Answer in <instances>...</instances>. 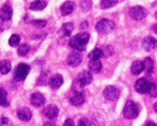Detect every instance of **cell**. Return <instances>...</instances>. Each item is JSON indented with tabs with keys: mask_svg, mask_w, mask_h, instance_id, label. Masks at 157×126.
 <instances>
[{
	"mask_svg": "<svg viewBox=\"0 0 157 126\" xmlns=\"http://www.w3.org/2000/svg\"><path fill=\"white\" fill-rule=\"evenodd\" d=\"M11 70V64L9 60H1L0 62V72L2 75H7Z\"/></svg>",
	"mask_w": 157,
	"mask_h": 126,
	"instance_id": "603a6c76",
	"label": "cell"
},
{
	"mask_svg": "<svg viewBox=\"0 0 157 126\" xmlns=\"http://www.w3.org/2000/svg\"><path fill=\"white\" fill-rule=\"evenodd\" d=\"M76 79L85 87V86H87V84L91 83L92 80H93V77H92V74L90 71H82L81 74L78 76Z\"/></svg>",
	"mask_w": 157,
	"mask_h": 126,
	"instance_id": "9a60e30c",
	"label": "cell"
},
{
	"mask_svg": "<svg viewBox=\"0 0 157 126\" xmlns=\"http://www.w3.org/2000/svg\"><path fill=\"white\" fill-rule=\"evenodd\" d=\"M153 30H154V32H155V33H157V26H156V24L154 25V27H153Z\"/></svg>",
	"mask_w": 157,
	"mask_h": 126,
	"instance_id": "74e56055",
	"label": "cell"
},
{
	"mask_svg": "<svg viewBox=\"0 0 157 126\" xmlns=\"http://www.w3.org/2000/svg\"><path fill=\"white\" fill-rule=\"evenodd\" d=\"M118 1H119V0H101V6L103 9H109V8L117 5Z\"/></svg>",
	"mask_w": 157,
	"mask_h": 126,
	"instance_id": "484cf974",
	"label": "cell"
},
{
	"mask_svg": "<svg viewBox=\"0 0 157 126\" xmlns=\"http://www.w3.org/2000/svg\"><path fill=\"white\" fill-rule=\"evenodd\" d=\"M90 40V34L88 33H78L75 36H73L70 40V47H72L74 51H78V52H83L86 48V45H87V42Z\"/></svg>",
	"mask_w": 157,
	"mask_h": 126,
	"instance_id": "6da1fadb",
	"label": "cell"
},
{
	"mask_svg": "<svg viewBox=\"0 0 157 126\" xmlns=\"http://www.w3.org/2000/svg\"><path fill=\"white\" fill-rule=\"evenodd\" d=\"M146 93L150 94L152 98H156V96H157V87H156V84L153 83V82H152V83L150 82V86H148V88H147Z\"/></svg>",
	"mask_w": 157,
	"mask_h": 126,
	"instance_id": "f1b7e54d",
	"label": "cell"
},
{
	"mask_svg": "<svg viewBox=\"0 0 157 126\" xmlns=\"http://www.w3.org/2000/svg\"><path fill=\"white\" fill-rule=\"evenodd\" d=\"M44 115L46 116L48 120H55L58 116L59 110L56 105H48L44 109Z\"/></svg>",
	"mask_w": 157,
	"mask_h": 126,
	"instance_id": "30bf717a",
	"label": "cell"
},
{
	"mask_svg": "<svg viewBox=\"0 0 157 126\" xmlns=\"http://www.w3.org/2000/svg\"><path fill=\"white\" fill-rule=\"evenodd\" d=\"M20 41H21V37L17 34H12L9 39V45L12 47H17L20 44Z\"/></svg>",
	"mask_w": 157,
	"mask_h": 126,
	"instance_id": "4316f807",
	"label": "cell"
},
{
	"mask_svg": "<svg viewBox=\"0 0 157 126\" xmlns=\"http://www.w3.org/2000/svg\"><path fill=\"white\" fill-rule=\"evenodd\" d=\"M140 113V109L135 102L133 101H128L124 105L123 109V116L128 120H133L135 119Z\"/></svg>",
	"mask_w": 157,
	"mask_h": 126,
	"instance_id": "7a4b0ae2",
	"label": "cell"
},
{
	"mask_svg": "<svg viewBox=\"0 0 157 126\" xmlns=\"http://www.w3.org/2000/svg\"><path fill=\"white\" fill-rule=\"evenodd\" d=\"M129 14L132 18L133 20L140 21L143 20L145 17H146L147 12L143 7H140V6H135V7H132L129 11Z\"/></svg>",
	"mask_w": 157,
	"mask_h": 126,
	"instance_id": "5b68a950",
	"label": "cell"
},
{
	"mask_svg": "<svg viewBox=\"0 0 157 126\" xmlns=\"http://www.w3.org/2000/svg\"><path fill=\"white\" fill-rule=\"evenodd\" d=\"M29 101H31V104L34 105L35 108H40V106H43L45 104L46 99H45V96H43L42 93H39V92H35V93H33L32 96H31Z\"/></svg>",
	"mask_w": 157,
	"mask_h": 126,
	"instance_id": "ba28073f",
	"label": "cell"
},
{
	"mask_svg": "<svg viewBox=\"0 0 157 126\" xmlns=\"http://www.w3.org/2000/svg\"><path fill=\"white\" fill-rule=\"evenodd\" d=\"M29 52V45L27 44H22L20 45L19 48H17V54L20 56H26Z\"/></svg>",
	"mask_w": 157,
	"mask_h": 126,
	"instance_id": "83f0119b",
	"label": "cell"
},
{
	"mask_svg": "<svg viewBox=\"0 0 157 126\" xmlns=\"http://www.w3.org/2000/svg\"><path fill=\"white\" fill-rule=\"evenodd\" d=\"M146 125H150V126H156V124H155V123H152V122H148V123H146Z\"/></svg>",
	"mask_w": 157,
	"mask_h": 126,
	"instance_id": "8d00e7d4",
	"label": "cell"
},
{
	"mask_svg": "<svg viewBox=\"0 0 157 126\" xmlns=\"http://www.w3.org/2000/svg\"><path fill=\"white\" fill-rule=\"evenodd\" d=\"M101 57H104L103 50L101 48H94L90 54H88V58L90 59H101Z\"/></svg>",
	"mask_w": 157,
	"mask_h": 126,
	"instance_id": "cb8c5ba5",
	"label": "cell"
},
{
	"mask_svg": "<svg viewBox=\"0 0 157 126\" xmlns=\"http://www.w3.org/2000/svg\"><path fill=\"white\" fill-rule=\"evenodd\" d=\"M143 69H145L147 74H152L154 70V62L152 58H145V60L143 62Z\"/></svg>",
	"mask_w": 157,
	"mask_h": 126,
	"instance_id": "7402d4cb",
	"label": "cell"
},
{
	"mask_svg": "<svg viewBox=\"0 0 157 126\" xmlns=\"http://www.w3.org/2000/svg\"><path fill=\"white\" fill-rule=\"evenodd\" d=\"M142 45H143V48L147 52H151V51L155 50L156 48V45H157V42L153 36H147L145 37L144 40L142 42Z\"/></svg>",
	"mask_w": 157,
	"mask_h": 126,
	"instance_id": "8fae6325",
	"label": "cell"
},
{
	"mask_svg": "<svg viewBox=\"0 0 157 126\" xmlns=\"http://www.w3.org/2000/svg\"><path fill=\"white\" fill-rule=\"evenodd\" d=\"M142 71H143V63L140 62V60H135L132 64V66H131V72H132V75L137 76V75H140Z\"/></svg>",
	"mask_w": 157,
	"mask_h": 126,
	"instance_id": "44dd1931",
	"label": "cell"
},
{
	"mask_svg": "<svg viewBox=\"0 0 157 126\" xmlns=\"http://www.w3.org/2000/svg\"><path fill=\"white\" fill-rule=\"evenodd\" d=\"M12 17V8L9 5H6L1 8L0 10V20L2 21H10Z\"/></svg>",
	"mask_w": 157,
	"mask_h": 126,
	"instance_id": "4fadbf2b",
	"label": "cell"
},
{
	"mask_svg": "<svg viewBox=\"0 0 157 126\" xmlns=\"http://www.w3.org/2000/svg\"><path fill=\"white\" fill-rule=\"evenodd\" d=\"M82 8H83L84 11H88L90 8H91V1L90 0H83L82 2Z\"/></svg>",
	"mask_w": 157,
	"mask_h": 126,
	"instance_id": "1f68e13d",
	"label": "cell"
},
{
	"mask_svg": "<svg viewBox=\"0 0 157 126\" xmlns=\"http://www.w3.org/2000/svg\"><path fill=\"white\" fill-rule=\"evenodd\" d=\"M62 83H63V78L61 75L56 74L50 77V79H49V86L52 87V89H58L62 86Z\"/></svg>",
	"mask_w": 157,
	"mask_h": 126,
	"instance_id": "7c38bea8",
	"label": "cell"
},
{
	"mask_svg": "<svg viewBox=\"0 0 157 126\" xmlns=\"http://www.w3.org/2000/svg\"><path fill=\"white\" fill-rule=\"evenodd\" d=\"M17 117H19L21 121L27 122L32 119V112L29 108H21L20 110H17Z\"/></svg>",
	"mask_w": 157,
	"mask_h": 126,
	"instance_id": "5bb4252c",
	"label": "cell"
},
{
	"mask_svg": "<svg viewBox=\"0 0 157 126\" xmlns=\"http://www.w3.org/2000/svg\"><path fill=\"white\" fill-rule=\"evenodd\" d=\"M74 9H75V3H74L73 1H66V2L61 6V8H60L62 15L71 14L74 11Z\"/></svg>",
	"mask_w": 157,
	"mask_h": 126,
	"instance_id": "2e32d148",
	"label": "cell"
},
{
	"mask_svg": "<svg viewBox=\"0 0 157 126\" xmlns=\"http://www.w3.org/2000/svg\"><path fill=\"white\" fill-rule=\"evenodd\" d=\"M47 6V2L45 0H36L34 2L31 3V10H35V11H39V10H44Z\"/></svg>",
	"mask_w": 157,
	"mask_h": 126,
	"instance_id": "ffe728a7",
	"label": "cell"
},
{
	"mask_svg": "<svg viewBox=\"0 0 157 126\" xmlns=\"http://www.w3.org/2000/svg\"><path fill=\"white\" fill-rule=\"evenodd\" d=\"M69 125H71V126L74 125V123H73L72 120H67V121L64 122V126H69Z\"/></svg>",
	"mask_w": 157,
	"mask_h": 126,
	"instance_id": "e575fe53",
	"label": "cell"
},
{
	"mask_svg": "<svg viewBox=\"0 0 157 126\" xmlns=\"http://www.w3.org/2000/svg\"><path fill=\"white\" fill-rule=\"evenodd\" d=\"M113 29H115V23L113 21L108 20V19H101L96 24V31L101 34H108V33L113 32Z\"/></svg>",
	"mask_w": 157,
	"mask_h": 126,
	"instance_id": "3957f363",
	"label": "cell"
},
{
	"mask_svg": "<svg viewBox=\"0 0 157 126\" xmlns=\"http://www.w3.org/2000/svg\"><path fill=\"white\" fill-rule=\"evenodd\" d=\"M9 120L8 119H6V117H2L1 119V121H0V125H8L9 124Z\"/></svg>",
	"mask_w": 157,
	"mask_h": 126,
	"instance_id": "836d02e7",
	"label": "cell"
},
{
	"mask_svg": "<svg viewBox=\"0 0 157 126\" xmlns=\"http://www.w3.org/2000/svg\"><path fill=\"white\" fill-rule=\"evenodd\" d=\"M7 91L2 88H0V106H8L9 102L7 99Z\"/></svg>",
	"mask_w": 157,
	"mask_h": 126,
	"instance_id": "d4e9b609",
	"label": "cell"
},
{
	"mask_svg": "<svg viewBox=\"0 0 157 126\" xmlns=\"http://www.w3.org/2000/svg\"><path fill=\"white\" fill-rule=\"evenodd\" d=\"M119 96H120V90L116 87L109 86L104 90V96L109 101H116V100H118Z\"/></svg>",
	"mask_w": 157,
	"mask_h": 126,
	"instance_id": "8992f818",
	"label": "cell"
},
{
	"mask_svg": "<svg viewBox=\"0 0 157 126\" xmlns=\"http://www.w3.org/2000/svg\"><path fill=\"white\" fill-rule=\"evenodd\" d=\"M29 72V66L26 64H19L14 70V79L17 81H23Z\"/></svg>",
	"mask_w": 157,
	"mask_h": 126,
	"instance_id": "277c9868",
	"label": "cell"
},
{
	"mask_svg": "<svg viewBox=\"0 0 157 126\" xmlns=\"http://www.w3.org/2000/svg\"><path fill=\"white\" fill-rule=\"evenodd\" d=\"M72 105L74 106H81L82 104L85 102V98H84L83 93H80V92H74V94L71 96L70 99Z\"/></svg>",
	"mask_w": 157,
	"mask_h": 126,
	"instance_id": "e0dca14e",
	"label": "cell"
},
{
	"mask_svg": "<svg viewBox=\"0 0 157 126\" xmlns=\"http://www.w3.org/2000/svg\"><path fill=\"white\" fill-rule=\"evenodd\" d=\"M72 87H73L72 89H73V91H74V92H80V93H82V91H83V89H84V86L81 83V82L78 81V79L74 80L73 86H72Z\"/></svg>",
	"mask_w": 157,
	"mask_h": 126,
	"instance_id": "f546056e",
	"label": "cell"
},
{
	"mask_svg": "<svg viewBox=\"0 0 157 126\" xmlns=\"http://www.w3.org/2000/svg\"><path fill=\"white\" fill-rule=\"evenodd\" d=\"M47 24V21L46 20H35L33 21V25L36 27H44L46 26Z\"/></svg>",
	"mask_w": 157,
	"mask_h": 126,
	"instance_id": "4dcf8cb0",
	"label": "cell"
},
{
	"mask_svg": "<svg viewBox=\"0 0 157 126\" xmlns=\"http://www.w3.org/2000/svg\"><path fill=\"white\" fill-rule=\"evenodd\" d=\"M86 26H88V23H87V22H83V23H82L81 29H85Z\"/></svg>",
	"mask_w": 157,
	"mask_h": 126,
	"instance_id": "d590c367",
	"label": "cell"
},
{
	"mask_svg": "<svg viewBox=\"0 0 157 126\" xmlns=\"http://www.w3.org/2000/svg\"><path fill=\"white\" fill-rule=\"evenodd\" d=\"M154 110L157 112V103H155V104H154Z\"/></svg>",
	"mask_w": 157,
	"mask_h": 126,
	"instance_id": "f35d334b",
	"label": "cell"
},
{
	"mask_svg": "<svg viewBox=\"0 0 157 126\" xmlns=\"http://www.w3.org/2000/svg\"><path fill=\"white\" fill-rule=\"evenodd\" d=\"M82 59H83V57H82L81 52H78V51H74L72 52L71 54L68 56V65H70L71 67H76L82 63Z\"/></svg>",
	"mask_w": 157,
	"mask_h": 126,
	"instance_id": "52a82bcc",
	"label": "cell"
},
{
	"mask_svg": "<svg viewBox=\"0 0 157 126\" xmlns=\"http://www.w3.org/2000/svg\"><path fill=\"white\" fill-rule=\"evenodd\" d=\"M90 121H88L87 119H81L80 120V122H78V125L80 126H87V125H90Z\"/></svg>",
	"mask_w": 157,
	"mask_h": 126,
	"instance_id": "d6a6232c",
	"label": "cell"
},
{
	"mask_svg": "<svg viewBox=\"0 0 157 126\" xmlns=\"http://www.w3.org/2000/svg\"><path fill=\"white\" fill-rule=\"evenodd\" d=\"M148 86H150V81L146 78H140V79L135 82L134 89L139 93H146Z\"/></svg>",
	"mask_w": 157,
	"mask_h": 126,
	"instance_id": "9c48e42d",
	"label": "cell"
},
{
	"mask_svg": "<svg viewBox=\"0 0 157 126\" xmlns=\"http://www.w3.org/2000/svg\"><path fill=\"white\" fill-rule=\"evenodd\" d=\"M73 29H74L73 23H71V22L64 23L61 26V29L59 30V34L61 35V36H70V34L72 33Z\"/></svg>",
	"mask_w": 157,
	"mask_h": 126,
	"instance_id": "d6986e66",
	"label": "cell"
},
{
	"mask_svg": "<svg viewBox=\"0 0 157 126\" xmlns=\"http://www.w3.org/2000/svg\"><path fill=\"white\" fill-rule=\"evenodd\" d=\"M88 69L90 72H94V74H98L101 70V63L99 59H91L88 63Z\"/></svg>",
	"mask_w": 157,
	"mask_h": 126,
	"instance_id": "ac0fdd59",
	"label": "cell"
}]
</instances>
